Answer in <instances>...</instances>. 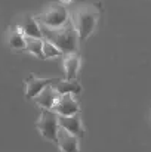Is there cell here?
Wrapping results in <instances>:
<instances>
[{"instance_id":"1","label":"cell","mask_w":151,"mask_h":152,"mask_svg":"<svg viewBox=\"0 0 151 152\" xmlns=\"http://www.w3.org/2000/svg\"><path fill=\"white\" fill-rule=\"evenodd\" d=\"M40 25V31H42V37L45 40L50 42L52 45H55L62 53H77L79 49V36L77 31L74 28V24L71 19H68L64 25L56 27V28H50L46 25Z\"/></svg>"},{"instance_id":"2","label":"cell","mask_w":151,"mask_h":152,"mask_svg":"<svg viewBox=\"0 0 151 152\" xmlns=\"http://www.w3.org/2000/svg\"><path fill=\"white\" fill-rule=\"evenodd\" d=\"M99 19V12L92 4H82L76 9L73 15V24L79 36V42H85L92 31L96 27V22Z\"/></svg>"},{"instance_id":"3","label":"cell","mask_w":151,"mask_h":152,"mask_svg":"<svg viewBox=\"0 0 151 152\" xmlns=\"http://www.w3.org/2000/svg\"><path fill=\"white\" fill-rule=\"evenodd\" d=\"M36 19L42 25H46V27H50V28H56V27L64 25L70 19V15H68V10L61 3H52L39 16H36Z\"/></svg>"},{"instance_id":"4","label":"cell","mask_w":151,"mask_h":152,"mask_svg":"<svg viewBox=\"0 0 151 152\" xmlns=\"http://www.w3.org/2000/svg\"><path fill=\"white\" fill-rule=\"evenodd\" d=\"M58 114L53 109H45L42 108V114L40 118L37 121V129L39 132L43 134V137H46L48 140L56 142V136H58V130H59V120H58Z\"/></svg>"},{"instance_id":"5","label":"cell","mask_w":151,"mask_h":152,"mask_svg":"<svg viewBox=\"0 0 151 152\" xmlns=\"http://www.w3.org/2000/svg\"><path fill=\"white\" fill-rule=\"evenodd\" d=\"M55 83H56L55 78H39V77L30 74L28 78H27L25 98H27V99H34L45 87H48L50 84H55Z\"/></svg>"},{"instance_id":"6","label":"cell","mask_w":151,"mask_h":152,"mask_svg":"<svg viewBox=\"0 0 151 152\" xmlns=\"http://www.w3.org/2000/svg\"><path fill=\"white\" fill-rule=\"evenodd\" d=\"M56 143L59 146L61 152H80L79 146V137L70 132H67L65 129L59 127L58 130V136H56Z\"/></svg>"},{"instance_id":"7","label":"cell","mask_w":151,"mask_h":152,"mask_svg":"<svg viewBox=\"0 0 151 152\" xmlns=\"http://www.w3.org/2000/svg\"><path fill=\"white\" fill-rule=\"evenodd\" d=\"M53 111L58 115H73L79 112V103L74 99V95L64 93L59 96L56 105L53 106Z\"/></svg>"},{"instance_id":"8","label":"cell","mask_w":151,"mask_h":152,"mask_svg":"<svg viewBox=\"0 0 151 152\" xmlns=\"http://www.w3.org/2000/svg\"><path fill=\"white\" fill-rule=\"evenodd\" d=\"M58 120H59V127H62L67 132L76 134L77 137H83L85 132H83V127H82V120H80L79 112L73 114V115H59Z\"/></svg>"},{"instance_id":"9","label":"cell","mask_w":151,"mask_h":152,"mask_svg":"<svg viewBox=\"0 0 151 152\" xmlns=\"http://www.w3.org/2000/svg\"><path fill=\"white\" fill-rule=\"evenodd\" d=\"M59 96H61V93L53 87V84H50L48 87H45V89L34 98V101H36V103H37L39 106H42V108H45V109H53V106L56 105Z\"/></svg>"},{"instance_id":"10","label":"cell","mask_w":151,"mask_h":152,"mask_svg":"<svg viewBox=\"0 0 151 152\" xmlns=\"http://www.w3.org/2000/svg\"><path fill=\"white\" fill-rule=\"evenodd\" d=\"M80 66V56L77 53H67L64 58V71L65 80H74Z\"/></svg>"},{"instance_id":"11","label":"cell","mask_w":151,"mask_h":152,"mask_svg":"<svg viewBox=\"0 0 151 152\" xmlns=\"http://www.w3.org/2000/svg\"><path fill=\"white\" fill-rule=\"evenodd\" d=\"M21 30H22L25 37L43 39L42 37V31H40V25H39V22H37V19L34 16H25L22 24H21Z\"/></svg>"},{"instance_id":"12","label":"cell","mask_w":151,"mask_h":152,"mask_svg":"<svg viewBox=\"0 0 151 152\" xmlns=\"http://www.w3.org/2000/svg\"><path fill=\"white\" fill-rule=\"evenodd\" d=\"M7 42H9V46H10L12 49H16V50L25 49V36H24L21 27H13V28H10Z\"/></svg>"},{"instance_id":"13","label":"cell","mask_w":151,"mask_h":152,"mask_svg":"<svg viewBox=\"0 0 151 152\" xmlns=\"http://www.w3.org/2000/svg\"><path fill=\"white\" fill-rule=\"evenodd\" d=\"M61 95L64 93H71V95H79L82 92V87L79 83L73 81V80H65V81H56V84L53 86Z\"/></svg>"},{"instance_id":"14","label":"cell","mask_w":151,"mask_h":152,"mask_svg":"<svg viewBox=\"0 0 151 152\" xmlns=\"http://www.w3.org/2000/svg\"><path fill=\"white\" fill-rule=\"evenodd\" d=\"M25 50L43 59V39L25 37Z\"/></svg>"},{"instance_id":"15","label":"cell","mask_w":151,"mask_h":152,"mask_svg":"<svg viewBox=\"0 0 151 152\" xmlns=\"http://www.w3.org/2000/svg\"><path fill=\"white\" fill-rule=\"evenodd\" d=\"M59 55H62V52L59 50L55 45H52L50 42L43 39V59H50V58H58Z\"/></svg>"},{"instance_id":"16","label":"cell","mask_w":151,"mask_h":152,"mask_svg":"<svg viewBox=\"0 0 151 152\" xmlns=\"http://www.w3.org/2000/svg\"><path fill=\"white\" fill-rule=\"evenodd\" d=\"M62 1H71V0H62Z\"/></svg>"}]
</instances>
